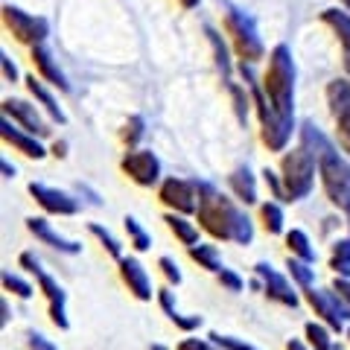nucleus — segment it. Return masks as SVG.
<instances>
[{
	"instance_id": "nucleus-10",
	"label": "nucleus",
	"mask_w": 350,
	"mask_h": 350,
	"mask_svg": "<svg viewBox=\"0 0 350 350\" xmlns=\"http://www.w3.org/2000/svg\"><path fill=\"white\" fill-rule=\"evenodd\" d=\"M161 202L170 207L172 213H196L199 211V181H187V178H167L161 184Z\"/></svg>"
},
{
	"instance_id": "nucleus-45",
	"label": "nucleus",
	"mask_w": 350,
	"mask_h": 350,
	"mask_svg": "<svg viewBox=\"0 0 350 350\" xmlns=\"http://www.w3.org/2000/svg\"><path fill=\"white\" fill-rule=\"evenodd\" d=\"M0 68H3L6 82H18V68H15V62L9 59V53H0Z\"/></svg>"
},
{
	"instance_id": "nucleus-56",
	"label": "nucleus",
	"mask_w": 350,
	"mask_h": 350,
	"mask_svg": "<svg viewBox=\"0 0 350 350\" xmlns=\"http://www.w3.org/2000/svg\"><path fill=\"white\" fill-rule=\"evenodd\" d=\"M347 342H350V327H347Z\"/></svg>"
},
{
	"instance_id": "nucleus-38",
	"label": "nucleus",
	"mask_w": 350,
	"mask_h": 350,
	"mask_svg": "<svg viewBox=\"0 0 350 350\" xmlns=\"http://www.w3.org/2000/svg\"><path fill=\"white\" fill-rule=\"evenodd\" d=\"M158 269L163 271V278H167V283H170V286H178V283L184 280V278H181V269H178V262H175L172 257H161V260H158Z\"/></svg>"
},
{
	"instance_id": "nucleus-37",
	"label": "nucleus",
	"mask_w": 350,
	"mask_h": 350,
	"mask_svg": "<svg viewBox=\"0 0 350 350\" xmlns=\"http://www.w3.org/2000/svg\"><path fill=\"white\" fill-rule=\"evenodd\" d=\"M207 338H211L213 345H219L222 350H260V347H254V345L243 342V338H234V336H222V333H211Z\"/></svg>"
},
{
	"instance_id": "nucleus-12",
	"label": "nucleus",
	"mask_w": 350,
	"mask_h": 350,
	"mask_svg": "<svg viewBox=\"0 0 350 350\" xmlns=\"http://www.w3.org/2000/svg\"><path fill=\"white\" fill-rule=\"evenodd\" d=\"M29 196L41 204L44 213H53V216H73V213H79V207H82L76 196L64 193L59 187H47V184H38V181L29 184Z\"/></svg>"
},
{
	"instance_id": "nucleus-8",
	"label": "nucleus",
	"mask_w": 350,
	"mask_h": 350,
	"mask_svg": "<svg viewBox=\"0 0 350 350\" xmlns=\"http://www.w3.org/2000/svg\"><path fill=\"white\" fill-rule=\"evenodd\" d=\"M327 103H330V114L336 123V137L350 155V79H333L327 85Z\"/></svg>"
},
{
	"instance_id": "nucleus-54",
	"label": "nucleus",
	"mask_w": 350,
	"mask_h": 350,
	"mask_svg": "<svg viewBox=\"0 0 350 350\" xmlns=\"http://www.w3.org/2000/svg\"><path fill=\"white\" fill-rule=\"evenodd\" d=\"M152 350H167V347H163V345H152Z\"/></svg>"
},
{
	"instance_id": "nucleus-16",
	"label": "nucleus",
	"mask_w": 350,
	"mask_h": 350,
	"mask_svg": "<svg viewBox=\"0 0 350 350\" xmlns=\"http://www.w3.org/2000/svg\"><path fill=\"white\" fill-rule=\"evenodd\" d=\"M38 286L44 292V298H47L53 324H56L59 330H68V327H70V321H68V292H64L59 286V280L50 278L47 271H41V275H38Z\"/></svg>"
},
{
	"instance_id": "nucleus-48",
	"label": "nucleus",
	"mask_w": 350,
	"mask_h": 350,
	"mask_svg": "<svg viewBox=\"0 0 350 350\" xmlns=\"http://www.w3.org/2000/svg\"><path fill=\"white\" fill-rule=\"evenodd\" d=\"M286 350H312L306 342H301V338H292V342H286Z\"/></svg>"
},
{
	"instance_id": "nucleus-44",
	"label": "nucleus",
	"mask_w": 350,
	"mask_h": 350,
	"mask_svg": "<svg viewBox=\"0 0 350 350\" xmlns=\"http://www.w3.org/2000/svg\"><path fill=\"white\" fill-rule=\"evenodd\" d=\"M18 262H21V266H24V269L29 271V275H36V278H38L41 271H44V269H41V260H38L36 254H32V251H24V254L18 257Z\"/></svg>"
},
{
	"instance_id": "nucleus-1",
	"label": "nucleus",
	"mask_w": 350,
	"mask_h": 350,
	"mask_svg": "<svg viewBox=\"0 0 350 350\" xmlns=\"http://www.w3.org/2000/svg\"><path fill=\"white\" fill-rule=\"evenodd\" d=\"M199 228H204L213 239L222 243H237V245H251L254 243V225L245 211H239L234 199H228L222 190L213 184L199 181Z\"/></svg>"
},
{
	"instance_id": "nucleus-9",
	"label": "nucleus",
	"mask_w": 350,
	"mask_h": 350,
	"mask_svg": "<svg viewBox=\"0 0 350 350\" xmlns=\"http://www.w3.org/2000/svg\"><path fill=\"white\" fill-rule=\"evenodd\" d=\"M3 24L21 44H29V47L44 44V38L50 36L47 21L29 15V12H24V9H18V6H3Z\"/></svg>"
},
{
	"instance_id": "nucleus-32",
	"label": "nucleus",
	"mask_w": 350,
	"mask_h": 350,
	"mask_svg": "<svg viewBox=\"0 0 350 350\" xmlns=\"http://www.w3.org/2000/svg\"><path fill=\"white\" fill-rule=\"evenodd\" d=\"M286 269H289L292 280L298 283L301 289H310V286H312V280H315V269H312V262H304V260H298V257H289Z\"/></svg>"
},
{
	"instance_id": "nucleus-42",
	"label": "nucleus",
	"mask_w": 350,
	"mask_h": 350,
	"mask_svg": "<svg viewBox=\"0 0 350 350\" xmlns=\"http://www.w3.org/2000/svg\"><path fill=\"white\" fill-rule=\"evenodd\" d=\"M175 327H181V330L184 333H193V330H199V327L204 324V319H202V315H175V319H170Z\"/></svg>"
},
{
	"instance_id": "nucleus-52",
	"label": "nucleus",
	"mask_w": 350,
	"mask_h": 350,
	"mask_svg": "<svg viewBox=\"0 0 350 350\" xmlns=\"http://www.w3.org/2000/svg\"><path fill=\"white\" fill-rule=\"evenodd\" d=\"M181 6L184 9H196V6H199V0H181Z\"/></svg>"
},
{
	"instance_id": "nucleus-27",
	"label": "nucleus",
	"mask_w": 350,
	"mask_h": 350,
	"mask_svg": "<svg viewBox=\"0 0 350 350\" xmlns=\"http://www.w3.org/2000/svg\"><path fill=\"white\" fill-rule=\"evenodd\" d=\"M286 248L292 257H298L304 262H315V248L310 243V237H306L301 228H292V231H286Z\"/></svg>"
},
{
	"instance_id": "nucleus-47",
	"label": "nucleus",
	"mask_w": 350,
	"mask_h": 350,
	"mask_svg": "<svg viewBox=\"0 0 350 350\" xmlns=\"http://www.w3.org/2000/svg\"><path fill=\"white\" fill-rule=\"evenodd\" d=\"M333 289H336V295H338V298H342V301L350 306V278H336Z\"/></svg>"
},
{
	"instance_id": "nucleus-5",
	"label": "nucleus",
	"mask_w": 350,
	"mask_h": 350,
	"mask_svg": "<svg viewBox=\"0 0 350 350\" xmlns=\"http://www.w3.org/2000/svg\"><path fill=\"white\" fill-rule=\"evenodd\" d=\"M319 178L321 187L336 207H350V163L336 146L330 152H324L319 158Z\"/></svg>"
},
{
	"instance_id": "nucleus-50",
	"label": "nucleus",
	"mask_w": 350,
	"mask_h": 350,
	"mask_svg": "<svg viewBox=\"0 0 350 350\" xmlns=\"http://www.w3.org/2000/svg\"><path fill=\"white\" fill-rule=\"evenodd\" d=\"M0 167H3V175H6V178H15V167H12V163H9L6 158L0 161Z\"/></svg>"
},
{
	"instance_id": "nucleus-33",
	"label": "nucleus",
	"mask_w": 350,
	"mask_h": 350,
	"mask_svg": "<svg viewBox=\"0 0 350 350\" xmlns=\"http://www.w3.org/2000/svg\"><path fill=\"white\" fill-rule=\"evenodd\" d=\"M88 231H91V234H94L96 239H100V245H103V248H105L108 254H111V257H114L117 262L123 260V245L117 243V239H114V234H111V231H105V228H103V225H96V222H91V225H88Z\"/></svg>"
},
{
	"instance_id": "nucleus-2",
	"label": "nucleus",
	"mask_w": 350,
	"mask_h": 350,
	"mask_svg": "<svg viewBox=\"0 0 350 350\" xmlns=\"http://www.w3.org/2000/svg\"><path fill=\"white\" fill-rule=\"evenodd\" d=\"M239 73L248 85V94H251V103L257 108V117H260V135H262V144H266L271 152H283L292 140V131H295V117L280 114L271 100L262 91V85L257 82L254 70H251L248 62H239Z\"/></svg>"
},
{
	"instance_id": "nucleus-49",
	"label": "nucleus",
	"mask_w": 350,
	"mask_h": 350,
	"mask_svg": "<svg viewBox=\"0 0 350 350\" xmlns=\"http://www.w3.org/2000/svg\"><path fill=\"white\" fill-rule=\"evenodd\" d=\"M64 149H68V144H64V140L59 144V140H56V144H53V155H56V158H64V155H68Z\"/></svg>"
},
{
	"instance_id": "nucleus-39",
	"label": "nucleus",
	"mask_w": 350,
	"mask_h": 350,
	"mask_svg": "<svg viewBox=\"0 0 350 350\" xmlns=\"http://www.w3.org/2000/svg\"><path fill=\"white\" fill-rule=\"evenodd\" d=\"M216 278H219V283H222V289H228V292H243V286H245V280L239 278L234 269H222Z\"/></svg>"
},
{
	"instance_id": "nucleus-13",
	"label": "nucleus",
	"mask_w": 350,
	"mask_h": 350,
	"mask_svg": "<svg viewBox=\"0 0 350 350\" xmlns=\"http://www.w3.org/2000/svg\"><path fill=\"white\" fill-rule=\"evenodd\" d=\"M254 271H257V278L262 280V292H266L271 301H278V304H283V306H292V310L301 304L298 292H295V286L289 283V278L280 275L278 269H271L269 262H257Z\"/></svg>"
},
{
	"instance_id": "nucleus-19",
	"label": "nucleus",
	"mask_w": 350,
	"mask_h": 350,
	"mask_svg": "<svg viewBox=\"0 0 350 350\" xmlns=\"http://www.w3.org/2000/svg\"><path fill=\"white\" fill-rule=\"evenodd\" d=\"M27 228H29V234H36V239H41L44 245H50V248L62 251V254H79V251H82L79 243H73V239H64L62 234L53 231V225H50L44 216H32V219H27Z\"/></svg>"
},
{
	"instance_id": "nucleus-41",
	"label": "nucleus",
	"mask_w": 350,
	"mask_h": 350,
	"mask_svg": "<svg viewBox=\"0 0 350 350\" xmlns=\"http://www.w3.org/2000/svg\"><path fill=\"white\" fill-rule=\"evenodd\" d=\"M262 181H266V187L271 190V196H275V202H286V196H283V181L278 172H271L269 167L262 170Z\"/></svg>"
},
{
	"instance_id": "nucleus-43",
	"label": "nucleus",
	"mask_w": 350,
	"mask_h": 350,
	"mask_svg": "<svg viewBox=\"0 0 350 350\" xmlns=\"http://www.w3.org/2000/svg\"><path fill=\"white\" fill-rule=\"evenodd\" d=\"M178 350H222V347L213 345L211 338H184L178 345Z\"/></svg>"
},
{
	"instance_id": "nucleus-6",
	"label": "nucleus",
	"mask_w": 350,
	"mask_h": 350,
	"mask_svg": "<svg viewBox=\"0 0 350 350\" xmlns=\"http://www.w3.org/2000/svg\"><path fill=\"white\" fill-rule=\"evenodd\" d=\"M225 32L231 36V44L237 50V56L254 64L266 56V47H262V38L257 36V27L254 21H251L245 12H239V9H228L225 12Z\"/></svg>"
},
{
	"instance_id": "nucleus-35",
	"label": "nucleus",
	"mask_w": 350,
	"mask_h": 350,
	"mask_svg": "<svg viewBox=\"0 0 350 350\" xmlns=\"http://www.w3.org/2000/svg\"><path fill=\"white\" fill-rule=\"evenodd\" d=\"M144 135H146V120L140 117V114L129 117V123H126V129H123V140H126V144H129V146H137Z\"/></svg>"
},
{
	"instance_id": "nucleus-57",
	"label": "nucleus",
	"mask_w": 350,
	"mask_h": 350,
	"mask_svg": "<svg viewBox=\"0 0 350 350\" xmlns=\"http://www.w3.org/2000/svg\"><path fill=\"white\" fill-rule=\"evenodd\" d=\"M333 350H342V347H333Z\"/></svg>"
},
{
	"instance_id": "nucleus-29",
	"label": "nucleus",
	"mask_w": 350,
	"mask_h": 350,
	"mask_svg": "<svg viewBox=\"0 0 350 350\" xmlns=\"http://www.w3.org/2000/svg\"><path fill=\"white\" fill-rule=\"evenodd\" d=\"M260 219H262V228H266L269 234H283V222H286V216H283V204L280 202H262L260 204Z\"/></svg>"
},
{
	"instance_id": "nucleus-30",
	"label": "nucleus",
	"mask_w": 350,
	"mask_h": 350,
	"mask_svg": "<svg viewBox=\"0 0 350 350\" xmlns=\"http://www.w3.org/2000/svg\"><path fill=\"white\" fill-rule=\"evenodd\" d=\"M330 269L336 271V278H350V237L336 239L330 251Z\"/></svg>"
},
{
	"instance_id": "nucleus-18",
	"label": "nucleus",
	"mask_w": 350,
	"mask_h": 350,
	"mask_svg": "<svg viewBox=\"0 0 350 350\" xmlns=\"http://www.w3.org/2000/svg\"><path fill=\"white\" fill-rule=\"evenodd\" d=\"M32 64H36V70L41 73V79L47 82V85L59 88L62 94H68V91H70V82H68V76L62 73L59 62L53 59V50L47 47V44H36V47H32Z\"/></svg>"
},
{
	"instance_id": "nucleus-23",
	"label": "nucleus",
	"mask_w": 350,
	"mask_h": 350,
	"mask_svg": "<svg viewBox=\"0 0 350 350\" xmlns=\"http://www.w3.org/2000/svg\"><path fill=\"white\" fill-rule=\"evenodd\" d=\"M301 146L310 152L315 161H319L324 152H330V149H333V140L327 137L315 123H304V126H301Z\"/></svg>"
},
{
	"instance_id": "nucleus-20",
	"label": "nucleus",
	"mask_w": 350,
	"mask_h": 350,
	"mask_svg": "<svg viewBox=\"0 0 350 350\" xmlns=\"http://www.w3.org/2000/svg\"><path fill=\"white\" fill-rule=\"evenodd\" d=\"M321 21L336 32L338 44H342V62H345V70L350 76V15L342 12V9H324Z\"/></svg>"
},
{
	"instance_id": "nucleus-3",
	"label": "nucleus",
	"mask_w": 350,
	"mask_h": 350,
	"mask_svg": "<svg viewBox=\"0 0 350 350\" xmlns=\"http://www.w3.org/2000/svg\"><path fill=\"white\" fill-rule=\"evenodd\" d=\"M262 91L271 100V105L280 114L292 117L295 111V62H292V50L286 44H278L269 53V68L262 73Z\"/></svg>"
},
{
	"instance_id": "nucleus-55",
	"label": "nucleus",
	"mask_w": 350,
	"mask_h": 350,
	"mask_svg": "<svg viewBox=\"0 0 350 350\" xmlns=\"http://www.w3.org/2000/svg\"><path fill=\"white\" fill-rule=\"evenodd\" d=\"M347 231H350V207H347Z\"/></svg>"
},
{
	"instance_id": "nucleus-51",
	"label": "nucleus",
	"mask_w": 350,
	"mask_h": 350,
	"mask_svg": "<svg viewBox=\"0 0 350 350\" xmlns=\"http://www.w3.org/2000/svg\"><path fill=\"white\" fill-rule=\"evenodd\" d=\"M0 312H3V319H0V324L6 327V321H9V301H6V298L0 301Z\"/></svg>"
},
{
	"instance_id": "nucleus-53",
	"label": "nucleus",
	"mask_w": 350,
	"mask_h": 350,
	"mask_svg": "<svg viewBox=\"0 0 350 350\" xmlns=\"http://www.w3.org/2000/svg\"><path fill=\"white\" fill-rule=\"evenodd\" d=\"M342 3H345V12L350 15V0H342Z\"/></svg>"
},
{
	"instance_id": "nucleus-17",
	"label": "nucleus",
	"mask_w": 350,
	"mask_h": 350,
	"mask_svg": "<svg viewBox=\"0 0 350 350\" xmlns=\"http://www.w3.org/2000/svg\"><path fill=\"white\" fill-rule=\"evenodd\" d=\"M120 278H123V283L129 286V292L135 295L137 301H152V280L146 275L144 262H140L137 257H123L120 260Z\"/></svg>"
},
{
	"instance_id": "nucleus-31",
	"label": "nucleus",
	"mask_w": 350,
	"mask_h": 350,
	"mask_svg": "<svg viewBox=\"0 0 350 350\" xmlns=\"http://www.w3.org/2000/svg\"><path fill=\"white\" fill-rule=\"evenodd\" d=\"M123 225H126V234H129V239H131V245H135V251H140V254H144V251L152 248V237L146 234V228L140 225L135 216H126Z\"/></svg>"
},
{
	"instance_id": "nucleus-34",
	"label": "nucleus",
	"mask_w": 350,
	"mask_h": 350,
	"mask_svg": "<svg viewBox=\"0 0 350 350\" xmlns=\"http://www.w3.org/2000/svg\"><path fill=\"white\" fill-rule=\"evenodd\" d=\"M228 91H231V96H234V111L239 117V123H245L248 120V105H254V103H251V96L245 94V88H239L237 82L228 85Z\"/></svg>"
},
{
	"instance_id": "nucleus-28",
	"label": "nucleus",
	"mask_w": 350,
	"mask_h": 350,
	"mask_svg": "<svg viewBox=\"0 0 350 350\" xmlns=\"http://www.w3.org/2000/svg\"><path fill=\"white\" fill-rule=\"evenodd\" d=\"M304 338L306 345H310L312 350H333V336H330V327L321 324V321H306L304 327Z\"/></svg>"
},
{
	"instance_id": "nucleus-40",
	"label": "nucleus",
	"mask_w": 350,
	"mask_h": 350,
	"mask_svg": "<svg viewBox=\"0 0 350 350\" xmlns=\"http://www.w3.org/2000/svg\"><path fill=\"white\" fill-rule=\"evenodd\" d=\"M158 304H161V310L167 312V319H175V315H178V304H175V292H172L170 286L158 289Z\"/></svg>"
},
{
	"instance_id": "nucleus-24",
	"label": "nucleus",
	"mask_w": 350,
	"mask_h": 350,
	"mask_svg": "<svg viewBox=\"0 0 350 350\" xmlns=\"http://www.w3.org/2000/svg\"><path fill=\"white\" fill-rule=\"evenodd\" d=\"M163 222H167V228H170V231L178 237L187 248L199 243V228H196L184 213H167V216H163Z\"/></svg>"
},
{
	"instance_id": "nucleus-21",
	"label": "nucleus",
	"mask_w": 350,
	"mask_h": 350,
	"mask_svg": "<svg viewBox=\"0 0 350 350\" xmlns=\"http://www.w3.org/2000/svg\"><path fill=\"white\" fill-rule=\"evenodd\" d=\"M27 88H29V94L36 96V103L44 108V111L50 114V120L53 123H68V117H64V111L59 108V103H56V96L50 94V88L44 85V79H36V76H27Z\"/></svg>"
},
{
	"instance_id": "nucleus-14",
	"label": "nucleus",
	"mask_w": 350,
	"mask_h": 350,
	"mask_svg": "<svg viewBox=\"0 0 350 350\" xmlns=\"http://www.w3.org/2000/svg\"><path fill=\"white\" fill-rule=\"evenodd\" d=\"M3 114L12 120V123H18L24 131L36 135V137H47L50 135V129L41 120L38 108L32 105V103H27V100H15V96H12V100H3Z\"/></svg>"
},
{
	"instance_id": "nucleus-46",
	"label": "nucleus",
	"mask_w": 350,
	"mask_h": 350,
	"mask_svg": "<svg viewBox=\"0 0 350 350\" xmlns=\"http://www.w3.org/2000/svg\"><path fill=\"white\" fill-rule=\"evenodd\" d=\"M29 347L32 350H59L47 336H41V333H29Z\"/></svg>"
},
{
	"instance_id": "nucleus-26",
	"label": "nucleus",
	"mask_w": 350,
	"mask_h": 350,
	"mask_svg": "<svg viewBox=\"0 0 350 350\" xmlns=\"http://www.w3.org/2000/svg\"><path fill=\"white\" fill-rule=\"evenodd\" d=\"M204 36H207V41H211V47H213L216 68L222 70V82H225V85H231V82H234V79H231V59H228V47H225L222 36H219L213 27H204Z\"/></svg>"
},
{
	"instance_id": "nucleus-36",
	"label": "nucleus",
	"mask_w": 350,
	"mask_h": 350,
	"mask_svg": "<svg viewBox=\"0 0 350 350\" xmlns=\"http://www.w3.org/2000/svg\"><path fill=\"white\" fill-rule=\"evenodd\" d=\"M3 289L6 292H12V295H18V298H32V286L27 280H21L18 275H12V271H3Z\"/></svg>"
},
{
	"instance_id": "nucleus-4",
	"label": "nucleus",
	"mask_w": 350,
	"mask_h": 350,
	"mask_svg": "<svg viewBox=\"0 0 350 350\" xmlns=\"http://www.w3.org/2000/svg\"><path fill=\"white\" fill-rule=\"evenodd\" d=\"M315 170H319V161H315L304 146L292 149L283 155L280 161V181H283V196L286 202H301L312 193L315 184Z\"/></svg>"
},
{
	"instance_id": "nucleus-11",
	"label": "nucleus",
	"mask_w": 350,
	"mask_h": 350,
	"mask_svg": "<svg viewBox=\"0 0 350 350\" xmlns=\"http://www.w3.org/2000/svg\"><path fill=\"white\" fill-rule=\"evenodd\" d=\"M120 170H123L135 184H140V187H155L161 181V161H158L155 152H149V149L126 152L123 161H120Z\"/></svg>"
},
{
	"instance_id": "nucleus-7",
	"label": "nucleus",
	"mask_w": 350,
	"mask_h": 350,
	"mask_svg": "<svg viewBox=\"0 0 350 350\" xmlns=\"http://www.w3.org/2000/svg\"><path fill=\"white\" fill-rule=\"evenodd\" d=\"M304 298L306 304L312 306V312L315 315H321V321L330 327L333 333H342L345 330V324L350 321V306L338 298L336 289H304Z\"/></svg>"
},
{
	"instance_id": "nucleus-15",
	"label": "nucleus",
	"mask_w": 350,
	"mask_h": 350,
	"mask_svg": "<svg viewBox=\"0 0 350 350\" xmlns=\"http://www.w3.org/2000/svg\"><path fill=\"white\" fill-rule=\"evenodd\" d=\"M0 137L6 140L12 149H18V152H24L27 158H36V161H41L44 155H47V149L41 146V140L36 137V135H29V131H24L18 123H12L6 114H3V120H0Z\"/></svg>"
},
{
	"instance_id": "nucleus-25",
	"label": "nucleus",
	"mask_w": 350,
	"mask_h": 350,
	"mask_svg": "<svg viewBox=\"0 0 350 350\" xmlns=\"http://www.w3.org/2000/svg\"><path fill=\"white\" fill-rule=\"evenodd\" d=\"M190 257L199 262L202 269L213 271V275H219V271L225 269L222 266V254H219V248L213 243H196V245H190Z\"/></svg>"
},
{
	"instance_id": "nucleus-22",
	"label": "nucleus",
	"mask_w": 350,
	"mask_h": 350,
	"mask_svg": "<svg viewBox=\"0 0 350 350\" xmlns=\"http://www.w3.org/2000/svg\"><path fill=\"white\" fill-rule=\"evenodd\" d=\"M228 184H231V193L243 204H257V178L251 175L248 167H237L228 175Z\"/></svg>"
}]
</instances>
